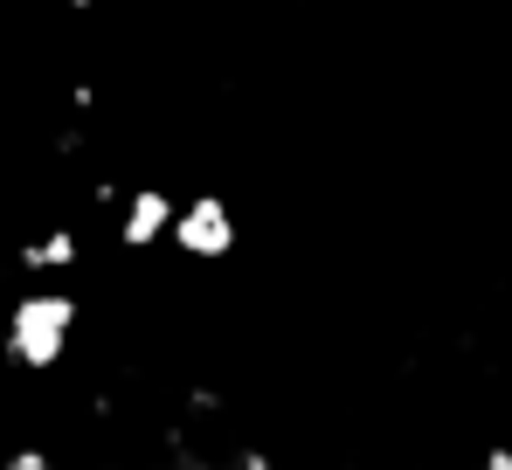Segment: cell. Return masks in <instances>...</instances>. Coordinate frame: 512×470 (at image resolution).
Wrapping results in <instances>:
<instances>
[{"label": "cell", "mask_w": 512, "mask_h": 470, "mask_svg": "<svg viewBox=\"0 0 512 470\" xmlns=\"http://www.w3.org/2000/svg\"><path fill=\"white\" fill-rule=\"evenodd\" d=\"M70 325H77V305H70L63 291H28V298H14V312H7V353H14V367L49 374V367L63 360V346H70Z\"/></svg>", "instance_id": "obj_1"}, {"label": "cell", "mask_w": 512, "mask_h": 470, "mask_svg": "<svg viewBox=\"0 0 512 470\" xmlns=\"http://www.w3.org/2000/svg\"><path fill=\"white\" fill-rule=\"evenodd\" d=\"M173 249L194 256V263H222L236 249V215L222 194H194L180 215H173Z\"/></svg>", "instance_id": "obj_2"}, {"label": "cell", "mask_w": 512, "mask_h": 470, "mask_svg": "<svg viewBox=\"0 0 512 470\" xmlns=\"http://www.w3.org/2000/svg\"><path fill=\"white\" fill-rule=\"evenodd\" d=\"M173 194L160 187H139V194H125V208H118V242L125 249H153L160 235H173Z\"/></svg>", "instance_id": "obj_3"}, {"label": "cell", "mask_w": 512, "mask_h": 470, "mask_svg": "<svg viewBox=\"0 0 512 470\" xmlns=\"http://www.w3.org/2000/svg\"><path fill=\"white\" fill-rule=\"evenodd\" d=\"M77 256H84L77 229H42V235L21 242V270H35V277H49V270H77Z\"/></svg>", "instance_id": "obj_4"}, {"label": "cell", "mask_w": 512, "mask_h": 470, "mask_svg": "<svg viewBox=\"0 0 512 470\" xmlns=\"http://www.w3.org/2000/svg\"><path fill=\"white\" fill-rule=\"evenodd\" d=\"M485 470H512V450L499 443V450H485Z\"/></svg>", "instance_id": "obj_5"}, {"label": "cell", "mask_w": 512, "mask_h": 470, "mask_svg": "<svg viewBox=\"0 0 512 470\" xmlns=\"http://www.w3.org/2000/svg\"><path fill=\"white\" fill-rule=\"evenodd\" d=\"M63 7H77V14H84V7H90V0H63Z\"/></svg>", "instance_id": "obj_6"}, {"label": "cell", "mask_w": 512, "mask_h": 470, "mask_svg": "<svg viewBox=\"0 0 512 470\" xmlns=\"http://www.w3.org/2000/svg\"><path fill=\"white\" fill-rule=\"evenodd\" d=\"M305 7H312V0H305Z\"/></svg>", "instance_id": "obj_7"}]
</instances>
